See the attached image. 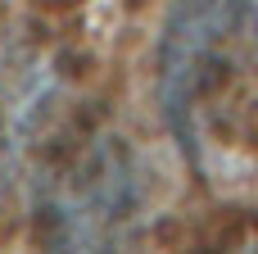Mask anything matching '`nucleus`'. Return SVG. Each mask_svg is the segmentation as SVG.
<instances>
[{"label":"nucleus","instance_id":"f257e3e1","mask_svg":"<svg viewBox=\"0 0 258 254\" xmlns=\"http://www.w3.org/2000/svg\"><path fill=\"white\" fill-rule=\"evenodd\" d=\"M159 105L186 164L213 182L258 173L254 0H172L159 41Z\"/></svg>","mask_w":258,"mask_h":254},{"label":"nucleus","instance_id":"f03ea898","mask_svg":"<svg viewBox=\"0 0 258 254\" xmlns=\"http://www.w3.org/2000/svg\"><path fill=\"white\" fill-rule=\"evenodd\" d=\"M240 254H258V250H240Z\"/></svg>","mask_w":258,"mask_h":254}]
</instances>
